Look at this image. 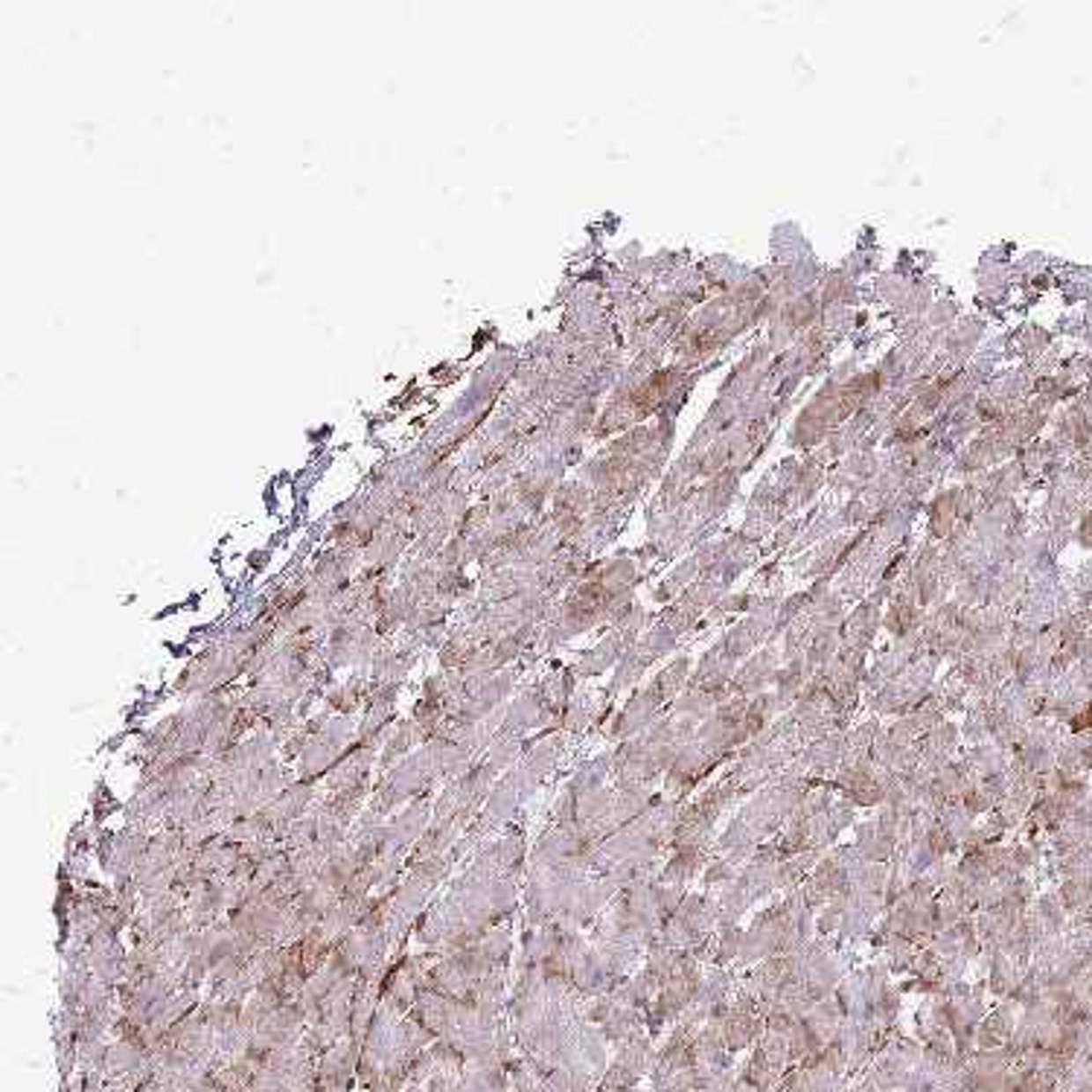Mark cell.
Returning <instances> with one entry per match:
<instances>
[{"instance_id": "1", "label": "cell", "mask_w": 1092, "mask_h": 1092, "mask_svg": "<svg viewBox=\"0 0 1092 1092\" xmlns=\"http://www.w3.org/2000/svg\"><path fill=\"white\" fill-rule=\"evenodd\" d=\"M405 1092H420V1089H417V1087H411V1089H405Z\"/></svg>"}]
</instances>
